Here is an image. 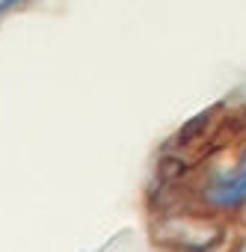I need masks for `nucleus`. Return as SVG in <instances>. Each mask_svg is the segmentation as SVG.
<instances>
[{
  "label": "nucleus",
  "mask_w": 246,
  "mask_h": 252,
  "mask_svg": "<svg viewBox=\"0 0 246 252\" xmlns=\"http://www.w3.org/2000/svg\"><path fill=\"white\" fill-rule=\"evenodd\" d=\"M199 196H202V202H205L211 211L231 214V211L246 208V152L237 158L234 166L214 169V172L202 181Z\"/></svg>",
  "instance_id": "f257e3e1"
},
{
  "label": "nucleus",
  "mask_w": 246,
  "mask_h": 252,
  "mask_svg": "<svg viewBox=\"0 0 246 252\" xmlns=\"http://www.w3.org/2000/svg\"><path fill=\"white\" fill-rule=\"evenodd\" d=\"M24 0H0V15H6V12H12L15 6H21Z\"/></svg>",
  "instance_id": "f03ea898"
}]
</instances>
